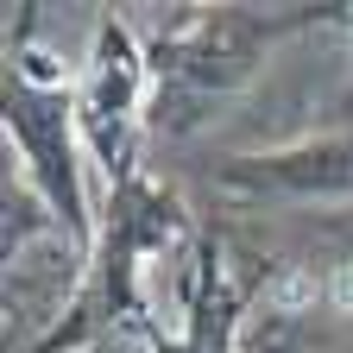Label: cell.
<instances>
[{
	"mask_svg": "<svg viewBox=\"0 0 353 353\" xmlns=\"http://www.w3.org/2000/svg\"><path fill=\"white\" fill-rule=\"evenodd\" d=\"M334 296H341V309H353V272H341V278H334Z\"/></svg>",
	"mask_w": 353,
	"mask_h": 353,
	"instance_id": "1",
	"label": "cell"
}]
</instances>
